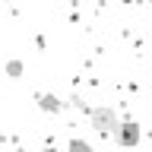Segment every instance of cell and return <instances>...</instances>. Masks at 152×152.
I'll return each instance as SVG.
<instances>
[{
	"label": "cell",
	"mask_w": 152,
	"mask_h": 152,
	"mask_svg": "<svg viewBox=\"0 0 152 152\" xmlns=\"http://www.w3.org/2000/svg\"><path fill=\"white\" fill-rule=\"evenodd\" d=\"M3 73H7L10 79H22V73H26V64H22V60H7Z\"/></svg>",
	"instance_id": "4"
},
{
	"label": "cell",
	"mask_w": 152,
	"mask_h": 152,
	"mask_svg": "<svg viewBox=\"0 0 152 152\" xmlns=\"http://www.w3.org/2000/svg\"><path fill=\"white\" fill-rule=\"evenodd\" d=\"M35 98H38V108H41L45 114H60L64 111V102H60L54 92H38Z\"/></svg>",
	"instance_id": "3"
},
{
	"label": "cell",
	"mask_w": 152,
	"mask_h": 152,
	"mask_svg": "<svg viewBox=\"0 0 152 152\" xmlns=\"http://www.w3.org/2000/svg\"><path fill=\"white\" fill-rule=\"evenodd\" d=\"M89 124H92V130L98 133V136H114V130L121 127L114 108H92V111H89Z\"/></svg>",
	"instance_id": "1"
},
{
	"label": "cell",
	"mask_w": 152,
	"mask_h": 152,
	"mask_svg": "<svg viewBox=\"0 0 152 152\" xmlns=\"http://www.w3.org/2000/svg\"><path fill=\"white\" fill-rule=\"evenodd\" d=\"M89 149H92V146L86 140H70V152H89Z\"/></svg>",
	"instance_id": "5"
},
{
	"label": "cell",
	"mask_w": 152,
	"mask_h": 152,
	"mask_svg": "<svg viewBox=\"0 0 152 152\" xmlns=\"http://www.w3.org/2000/svg\"><path fill=\"white\" fill-rule=\"evenodd\" d=\"M114 140H117V146H140L142 127L136 121H121V127L114 130Z\"/></svg>",
	"instance_id": "2"
}]
</instances>
